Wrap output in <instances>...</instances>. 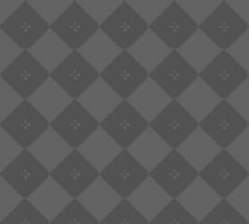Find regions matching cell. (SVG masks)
Instances as JSON below:
<instances>
[{
  "label": "cell",
  "instance_id": "9",
  "mask_svg": "<svg viewBox=\"0 0 249 224\" xmlns=\"http://www.w3.org/2000/svg\"><path fill=\"white\" fill-rule=\"evenodd\" d=\"M50 128L73 150H77L99 128V122L79 103V101H71V103L50 124Z\"/></svg>",
  "mask_w": 249,
  "mask_h": 224
},
{
  "label": "cell",
  "instance_id": "1",
  "mask_svg": "<svg viewBox=\"0 0 249 224\" xmlns=\"http://www.w3.org/2000/svg\"><path fill=\"white\" fill-rule=\"evenodd\" d=\"M99 29L121 51H128L149 31V25L136 13L127 0H123Z\"/></svg>",
  "mask_w": 249,
  "mask_h": 224
},
{
  "label": "cell",
  "instance_id": "35",
  "mask_svg": "<svg viewBox=\"0 0 249 224\" xmlns=\"http://www.w3.org/2000/svg\"><path fill=\"white\" fill-rule=\"evenodd\" d=\"M184 60L200 74L220 52L222 50L216 47L200 29L178 50Z\"/></svg>",
  "mask_w": 249,
  "mask_h": 224
},
{
  "label": "cell",
  "instance_id": "53",
  "mask_svg": "<svg viewBox=\"0 0 249 224\" xmlns=\"http://www.w3.org/2000/svg\"><path fill=\"white\" fill-rule=\"evenodd\" d=\"M228 52L249 74V29L228 50Z\"/></svg>",
  "mask_w": 249,
  "mask_h": 224
},
{
  "label": "cell",
  "instance_id": "39",
  "mask_svg": "<svg viewBox=\"0 0 249 224\" xmlns=\"http://www.w3.org/2000/svg\"><path fill=\"white\" fill-rule=\"evenodd\" d=\"M99 224H149V222L127 200H123Z\"/></svg>",
  "mask_w": 249,
  "mask_h": 224
},
{
  "label": "cell",
  "instance_id": "20",
  "mask_svg": "<svg viewBox=\"0 0 249 224\" xmlns=\"http://www.w3.org/2000/svg\"><path fill=\"white\" fill-rule=\"evenodd\" d=\"M0 29L22 51H28L50 29V25L35 12L28 0H23Z\"/></svg>",
  "mask_w": 249,
  "mask_h": 224
},
{
  "label": "cell",
  "instance_id": "48",
  "mask_svg": "<svg viewBox=\"0 0 249 224\" xmlns=\"http://www.w3.org/2000/svg\"><path fill=\"white\" fill-rule=\"evenodd\" d=\"M22 197L0 178V223L22 203Z\"/></svg>",
  "mask_w": 249,
  "mask_h": 224
},
{
  "label": "cell",
  "instance_id": "6",
  "mask_svg": "<svg viewBox=\"0 0 249 224\" xmlns=\"http://www.w3.org/2000/svg\"><path fill=\"white\" fill-rule=\"evenodd\" d=\"M0 79L23 101H28L50 79V73L31 55L29 51H22L18 58L0 73Z\"/></svg>",
  "mask_w": 249,
  "mask_h": 224
},
{
  "label": "cell",
  "instance_id": "37",
  "mask_svg": "<svg viewBox=\"0 0 249 224\" xmlns=\"http://www.w3.org/2000/svg\"><path fill=\"white\" fill-rule=\"evenodd\" d=\"M198 224H249L229 203L222 200Z\"/></svg>",
  "mask_w": 249,
  "mask_h": 224
},
{
  "label": "cell",
  "instance_id": "21",
  "mask_svg": "<svg viewBox=\"0 0 249 224\" xmlns=\"http://www.w3.org/2000/svg\"><path fill=\"white\" fill-rule=\"evenodd\" d=\"M77 201L101 223L123 201V198L99 176L77 198Z\"/></svg>",
  "mask_w": 249,
  "mask_h": 224
},
{
  "label": "cell",
  "instance_id": "19",
  "mask_svg": "<svg viewBox=\"0 0 249 224\" xmlns=\"http://www.w3.org/2000/svg\"><path fill=\"white\" fill-rule=\"evenodd\" d=\"M99 176L123 200H127L149 178V172L128 153V150H123Z\"/></svg>",
  "mask_w": 249,
  "mask_h": 224
},
{
  "label": "cell",
  "instance_id": "2",
  "mask_svg": "<svg viewBox=\"0 0 249 224\" xmlns=\"http://www.w3.org/2000/svg\"><path fill=\"white\" fill-rule=\"evenodd\" d=\"M198 29L216 44V47L222 51H228L248 31L249 26L226 0H222L219 7L198 26Z\"/></svg>",
  "mask_w": 249,
  "mask_h": 224
},
{
  "label": "cell",
  "instance_id": "43",
  "mask_svg": "<svg viewBox=\"0 0 249 224\" xmlns=\"http://www.w3.org/2000/svg\"><path fill=\"white\" fill-rule=\"evenodd\" d=\"M35 12L51 26L71 4L73 0H28Z\"/></svg>",
  "mask_w": 249,
  "mask_h": 224
},
{
  "label": "cell",
  "instance_id": "8",
  "mask_svg": "<svg viewBox=\"0 0 249 224\" xmlns=\"http://www.w3.org/2000/svg\"><path fill=\"white\" fill-rule=\"evenodd\" d=\"M50 178L73 200H77L99 178V172L79 153V150H73L50 173Z\"/></svg>",
  "mask_w": 249,
  "mask_h": 224
},
{
  "label": "cell",
  "instance_id": "5",
  "mask_svg": "<svg viewBox=\"0 0 249 224\" xmlns=\"http://www.w3.org/2000/svg\"><path fill=\"white\" fill-rule=\"evenodd\" d=\"M198 77L222 101H226L248 79L249 74L228 51H222Z\"/></svg>",
  "mask_w": 249,
  "mask_h": 224
},
{
  "label": "cell",
  "instance_id": "40",
  "mask_svg": "<svg viewBox=\"0 0 249 224\" xmlns=\"http://www.w3.org/2000/svg\"><path fill=\"white\" fill-rule=\"evenodd\" d=\"M149 224H198V222L177 200H172Z\"/></svg>",
  "mask_w": 249,
  "mask_h": 224
},
{
  "label": "cell",
  "instance_id": "12",
  "mask_svg": "<svg viewBox=\"0 0 249 224\" xmlns=\"http://www.w3.org/2000/svg\"><path fill=\"white\" fill-rule=\"evenodd\" d=\"M50 77L71 98V101H77L99 79V73L79 51H71Z\"/></svg>",
  "mask_w": 249,
  "mask_h": 224
},
{
  "label": "cell",
  "instance_id": "36",
  "mask_svg": "<svg viewBox=\"0 0 249 224\" xmlns=\"http://www.w3.org/2000/svg\"><path fill=\"white\" fill-rule=\"evenodd\" d=\"M133 58L150 74L171 52L168 48L150 29L128 50Z\"/></svg>",
  "mask_w": 249,
  "mask_h": 224
},
{
  "label": "cell",
  "instance_id": "42",
  "mask_svg": "<svg viewBox=\"0 0 249 224\" xmlns=\"http://www.w3.org/2000/svg\"><path fill=\"white\" fill-rule=\"evenodd\" d=\"M127 1L149 26L172 3V0H127Z\"/></svg>",
  "mask_w": 249,
  "mask_h": 224
},
{
  "label": "cell",
  "instance_id": "11",
  "mask_svg": "<svg viewBox=\"0 0 249 224\" xmlns=\"http://www.w3.org/2000/svg\"><path fill=\"white\" fill-rule=\"evenodd\" d=\"M99 77L123 101H127L149 79V73L128 51H121L120 55L99 74Z\"/></svg>",
  "mask_w": 249,
  "mask_h": 224
},
{
  "label": "cell",
  "instance_id": "55",
  "mask_svg": "<svg viewBox=\"0 0 249 224\" xmlns=\"http://www.w3.org/2000/svg\"><path fill=\"white\" fill-rule=\"evenodd\" d=\"M226 1L249 26V0H226Z\"/></svg>",
  "mask_w": 249,
  "mask_h": 224
},
{
  "label": "cell",
  "instance_id": "17",
  "mask_svg": "<svg viewBox=\"0 0 249 224\" xmlns=\"http://www.w3.org/2000/svg\"><path fill=\"white\" fill-rule=\"evenodd\" d=\"M0 128H3L23 150H28L50 128V122L28 101H23L0 124Z\"/></svg>",
  "mask_w": 249,
  "mask_h": 224
},
{
  "label": "cell",
  "instance_id": "45",
  "mask_svg": "<svg viewBox=\"0 0 249 224\" xmlns=\"http://www.w3.org/2000/svg\"><path fill=\"white\" fill-rule=\"evenodd\" d=\"M85 12L101 26L121 4L123 0H77Z\"/></svg>",
  "mask_w": 249,
  "mask_h": 224
},
{
  "label": "cell",
  "instance_id": "16",
  "mask_svg": "<svg viewBox=\"0 0 249 224\" xmlns=\"http://www.w3.org/2000/svg\"><path fill=\"white\" fill-rule=\"evenodd\" d=\"M149 127L172 150H177L198 128V122L179 105L178 101H172L149 124Z\"/></svg>",
  "mask_w": 249,
  "mask_h": 224
},
{
  "label": "cell",
  "instance_id": "38",
  "mask_svg": "<svg viewBox=\"0 0 249 224\" xmlns=\"http://www.w3.org/2000/svg\"><path fill=\"white\" fill-rule=\"evenodd\" d=\"M0 224H50V222L28 200H22Z\"/></svg>",
  "mask_w": 249,
  "mask_h": 224
},
{
  "label": "cell",
  "instance_id": "14",
  "mask_svg": "<svg viewBox=\"0 0 249 224\" xmlns=\"http://www.w3.org/2000/svg\"><path fill=\"white\" fill-rule=\"evenodd\" d=\"M149 178L172 200H177L198 178V172L179 155L178 150H172L149 173Z\"/></svg>",
  "mask_w": 249,
  "mask_h": 224
},
{
  "label": "cell",
  "instance_id": "13",
  "mask_svg": "<svg viewBox=\"0 0 249 224\" xmlns=\"http://www.w3.org/2000/svg\"><path fill=\"white\" fill-rule=\"evenodd\" d=\"M149 77L172 99L177 101L197 79L198 73L178 51H172Z\"/></svg>",
  "mask_w": 249,
  "mask_h": 224
},
{
  "label": "cell",
  "instance_id": "56",
  "mask_svg": "<svg viewBox=\"0 0 249 224\" xmlns=\"http://www.w3.org/2000/svg\"><path fill=\"white\" fill-rule=\"evenodd\" d=\"M248 176H249V175H248Z\"/></svg>",
  "mask_w": 249,
  "mask_h": 224
},
{
  "label": "cell",
  "instance_id": "30",
  "mask_svg": "<svg viewBox=\"0 0 249 224\" xmlns=\"http://www.w3.org/2000/svg\"><path fill=\"white\" fill-rule=\"evenodd\" d=\"M127 201L150 223L171 201L172 198L150 178H147Z\"/></svg>",
  "mask_w": 249,
  "mask_h": 224
},
{
  "label": "cell",
  "instance_id": "46",
  "mask_svg": "<svg viewBox=\"0 0 249 224\" xmlns=\"http://www.w3.org/2000/svg\"><path fill=\"white\" fill-rule=\"evenodd\" d=\"M23 102V99L0 79V124Z\"/></svg>",
  "mask_w": 249,
  "mask_h": 224
},
{
  "label": "cell",
  "instance_id": "47",
  "mask_svg": "<svg viewBox=\"0 0 249 224\" xmlns=\"http://www.w3.org/2000/svg\"><path fill=\"white\" fill-rule=\"evenodd\" d=\"M23 149L3 130L0 128V172L4 171Z\"/></svg>",
  "mask_w": 249,
  "mask_h": 224
},
{
  "label": "cell",
  "instance_id": "32",
  "mask_svg": "<svg viewBox=\"0 0 249 224\" xmlns=\"http://www.w3.org/2000/svg\"><path fill=\"white\" fill-rule=\"evenodd\" d=\"M28 201L51 223L73 201V198L51 178H48L28 198Z\"/></svg>",
  "mask_w": 249,
  "mask_h": 224
},
{
  "label": "cell",
  "instance_id": "10",
  "mask_svg": "<svg viewBox=\"0 0 249 224\" xmlns=\"http://www.w3.org/2000/svg\"><path fill=\"white\" fill-rule=\"evenodd\" d=\"M198 127L222 149L226 150L247 128L249 124L233 109L228 101H222Z\"/></svg>",
  "mask_w": 249,
  "mask_h": 224
},
{
  "label": "cell",
  "instance_id": "25",
  "mask_svg": "<svg viewBox=\"0 0 249 224\" xmlns=\"http://www.w3.org/2000/svg\"><path fill=\"white\" fill-rule=\"evenodd\" d=\"M77 150L99 173L123 152L101 127Z\"/></svg>",
  "mask_w": 249,
  "mask_h": 224
},
{
  "label": "cell",
  "instance_id": "54",
  "mask_svg": "<svg viewBox=\"0 0 249 224\" xmlns=\"http://www.w3.org/2000/svg\"><path fill=\"white\" fill-rule=\"evenodd\" d=\"M22 0H0V26L16 12Z\"/></svg>",
  "mask_w": 249,
  "mask_h": 224
},
{
  "label": "cell",
  "instance_id": "52",
  "mask_svg": "<svg viewBox=\"0 0 249 224\" xmlns=\"http://www.w3.org/2000/svg\"><path fill=\"white\" fill-rule=\"evenodd\" d=\"M22 52V50L0 29V73L4 71Z\"/></svg>",
  "mask_w": 249,
  "mask_h": 224
},
{
  "label": "cell",
  "instance_id": "51",
  "mask_svg": "<svg viewBox=\"0 0 249 224\" xmlns=\"http://www.w3.org/2000/svg\"><path fill=\"white\" fill-rule=\"evenodd\" d=\"M226 150L249 173V127Z\"/></svg>",
  "mask_w": 249,
  "mask_h": 224
},
{
  "label": "cell",
  "instance_id": "18",
  "mask_svg": "<svg viewBox=\"0 0 249 224\" xmlns=\"http://www.w3.org/2000/svg\"><path fill=\"white\" fill-rule=\"evenodd\" d=\"M99 127L123 150H127L149 128V122L128 103V101H123Z\"/></svg>",
  "mask_w": 249,
  "mask_h": 224
},
{
  "label": "cell",
  "instance_id": "23",
  "mask_svg": "<svg viewBox=\"0 0 249 224\" xmlns=\"http://www.w3.org/2000/svg\"><path fill=\"white\" fill-rule=\"evenodd\" d=\"M77 101L99 124L123 102L101 77Z\"/></svg>",
  "mask_w": 249,
  "mask_h": 224
},
{
  "label": "cell",
  "instance_id": "27",
  "mask_svg": "<svg viewBox=\"0 0 249 224\" xmlns=\"http://www.w3.org/2000/svg\"><path fill=\"white\" fill-rule=\"evenodd\" d=\"M177 150L198 173L222 152L200 127Z\"/></svg>",
  "mask_w": 249,
  "mask_h": 224
},
{
  "label": "cell",
  "instance_id": "49",
  "mask_svg": "<svg viewBox=\"0 0 249 224\" xmlns=\"http://www.w3.org/2000/svg\"><path fill=\"white\" fill-rule=\"evenodd\" d=\"M226 200L249 223V176Z\"/></svg>",
  "mask_w": 249,
  "mask_h": 224
},
{
  "label": "cell",
  "instance_id": "26",
  "mask_svg": "<svg viewBox=\"0 0 249 224\" xmlns=\"http://www.w3.org/2000/svg\"><path fill=\"white\" fill-rule=\"evenodd\" d=\"M127 150L149 173L172 152L150 127Z\"/></svg>",
  "mask_w": 249,
  "mask_h": 224
},
{
  "label": "cell",
  "instance_id": "7",
  "mask_svg": "<svg viewBox=\"0 0 249 224\" xmlns=\"http://www.w3.org/2000/svg\"><path fill=\"white\" fill-rule=\"evenodd\" d=\"M50 29L71 50L79 51L86 41L99 31V25L85 12L77 0L50 26Z\"/></svg>",
  "mask_w": 249,
  "mask_h": 224
},
{
  "label": "cell",
  "instance_id": "24",
  "mask_svg": "<svg viewBox=\"0 0 249 224\" xmlns=\"http://www.w3.org/2000/svg\"><path fill=\"white\" fill-rule=\"evenodd\" d=\"M127 101L149 124L172 102L150 77Z\"/></svg>",
  "mask_w": 249,
  "mask_h": 224
},
{
  "label": "cell",
  "instance_id": "33",
  "mask_svg": "<svg viewBox=\"0 0 249 224\" xmlns=\"http://www.w3.org/2000/svg\"><path fill=\"white\" fill-rule=\"evenodd\" d=\"M28 51L50 74L71 54V50L51 29H48Z\"/></svg>",
  "mask_w": 249,
  "mask_h": 224
},
{
  "label": "cell",
  "instance_id": "31",
  "mask_svg": "<svg viewBox=\"0 0 249 224\" xmlns=\"http://www.w3.org/2000/svg\"><path fill=\"white\" fill-rule=\"evenodd\" d=\"M28 152L51 173L71 152L73 149L51 128H48Z\"/></svg>",
  "mask_w": 249,
  "mask_h": 224
},
{
  "label": "cell",
  "instance_id": "28",
  "mask_svg": "<svg viewBox=\"0 0 249 224\" xmlns=\"http://www.w3.org/2000/svg\"><path fill=\"white\" fill-rule=\"evenodd\" d=\"M28 102L51 124L71 103V98L50 77Z\"/></svg>",
  "mask_w": 249,
  "mask_h": 224
},
{
  "label": "cell",
  "instance_id": "41",
  "mask_svg": "<svg viewBox=\"0 0 249 224\" xmlns=\"http://www.w3.org/2000/svg\"><path fill=\"white\" fill-rule=\"evenodd\" d=\"M50 224H99V222L77 200H73Z\"/></svg>",
  "mask_w": 249,
  "mask_h": 224
},
{
  "label": "cell",
  "instance_id": "15",
  "mask_svg": "<svg viewBox=\"0 0 249 224\" xmlns=\"http://www.w3.org/2000/svg\"><path fill=\"white\" fill-rule=\"evenodd\" d=\"M248 172L233 159L228 150H222L198 176L222 198L226 200L247 178Z\"/></svg>",
  "mask_w": 249,
  "mask_h": 224
},
{
  "label": "cell",
  "instance_id": "22",
  "mask_svg": "<svg viewBox=\"0 0 249 224\" xmlns=\"http://www.w3.org/2000/svg\"><path fill=\"white\" fill-rule=\"evenodd\" d=\"M177 201L200 223L222 201V198L198 176L177 198Z\"/></svg>",
  "mask_w": 249,
  "mask_h": 224
},
{
  "label": "cell",
  "instance_id": "50",
  "mask_svg": "<svg viewBox=\"0 0 249 224\" xmlns=\"http://www.w3.org/2000/svg\"><path fill=\"white\" fill-rule=\"evenodd\" d=\"M226 101L249 124V77Z\"/></svg>",
  "mask_w": 249,
  "mask_h": 224
},
{
  "label": "cell",
  "instance_id": "4",
  "mask_svg": "<svg viewBox=\"0 0 249 224\" xmlns=\"http://www.w3.org/2000/svg\"><path fill=\"white\" fill-rule=\"evenodd\" d=\"M0 178L23 200H28L50 178V172L28 150H22L20 155L0 172Z\"/></svg>",
  "mask_w": 249,
  "mask_h": 224
},
{
  "label": "cell",
  "instance_id": "3",
  "mask_svg": "<svg viewBox=\"0 0 249 224\" xmlns=\"http://www.w3.org/2000/svg\"><path fill=\"white\" fill-rule=\"evenodd\" d=\"M149 29L172 51H178L197 31L198 25L187 15L177 0L149 26Z\"/></svg>",
  "mask_w": 249,
  "mask_h": 224
},
{
  "label": "cell",
  "instance_id": "34",
  "mask_svg": "<svg viewBox=\"0 0 249 224\" xmlns=\"http://www.w3.org/2000/svg\"><path fill=\"white\" fill-rule=\"evenodd\" d=\"M82 57L101 74L121 52V50L99 29L79 50Z\"/></svg>",
  "mask_w": 249,
  "mask_h": 224
},
{
  "label": "cell",
  "instance_id": "29",
  "mask_svg": "<svg viewBox=\"0 0 249 224\" xmlns=\"http://www.w3.org/2000/svg\"><path fill=\"white\" fill-rule=\"evenodd\" d=\"M177 101L198 124L222 102L200 77Z\"/></svg>",
  "mask_w": 249,
  "mask_h": 224
},
{
  "label": "cell",
  "instance_id": "44",
  "mask_svg": "<svg viewBox=\"0 0 249 224\" xmlns=\"http://www.w3.org/2000/svg\"><path fill=\"white\" fill-rule=\"evenodd\" d=\"M187 15L200 26L222 3V0H177Z\"/></svg>",
  "mask_w": 249,
  "mask_h": 224
}]
</instances>
